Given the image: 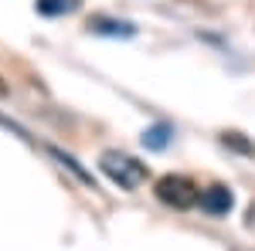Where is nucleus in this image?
Wrapping results in <instances>:
<instances>
[{
  "label": "nucleus",
  "instance_id": "1",
  "mask_svg": "<svg viewBox=\"0 0 255 251\" xmlns=\"http://www.w3.org/2000/svg\"><path fill=\"white\" fill-rule=\"evenodd\" d=\"M99 167H102V173L109 176L119 190H136L139 183L150 176L146 163H139L136 156H129V153H119V150H106L99 156Z\"/></svg>",
  "mask_w": 255,
  "mask_h": 251
},
{
  "label": "nucleus",
  "instance_id": "2",
  "mask_svg": "<svg viewBox=\"0 0 255 251\" xmlns=\"http://www.w3.org/2000/svg\"><path fill=\"white\" fill-rule=\"evenodd\" d=\"M157 197L167 204V207H177V211H187V207H194L197 204V187H194V180H187V176H180V173H163L157 180Z\"/></svg>",
  "mask_w": 255,
  "mask_h": 251
},
{
  "label": "nucleus",
  "instance_id": "3",
  "mask_svg": "<svg viewBox=\"0 0 255 251\" xmlns=\"http://www.w3.org/2000/svg\"><path fill=\"white\" fill-rule=\"evenodd\" d=\"M197 204H201V211H204V214H211V217H225V214L235 207V197H232V190H228V187L215 183V187L201 190Z\"/></svg>",
  "mask_w": 255,
  "mask_h": 251
},
{
  "label": "nucleus",
  "instance_id": "4",
  "mask_svg": "<svg viewBox=\"0 0 255 251\" xmlns=\"http://www.w3.org/2000/svg\"><path fill=\"white\" fill-rule=\"evenodd\" d=\"M89 31L102 34V38H133L136 24L133 20H116V17H106V14H96V17L89 20Z\"/></svg>",
  "mask_w": 255,
  "mask_h": 251
},
{
  "label": "nucleus",
  "instance_id": "5",
  "mask_svg": "<svg viewBox=\"0 0 255 251\" xmlns=\"http://www.w3.org/2000/svg\"><path fill=\"white\" fill-rule=\"evenodd\" d=\"M34 7H38V14H44V17H65V14H75L79 10L82 0H38Z\"/></svg>",
  "mask_w": 255,
  "mask_h": 251
},
{
  "label": "nucleus",
  "instance_id": "6",
  "mask_svg": "<svg viewBox=\"0 0 255 251\" xmlns=\"http://www.w3.org/2000/svg\"><path fill=\"white\" fill-rule=\"evenodd\" d=\"M170 136H174V129L167 126V122H157V126H150L146 133H143V146L146 150H167V143H170Z\"/></svg>",
  "mask_w": 255,
  "mask_h": 251
},
{
  "label": "nucleus",
  "instance_id": "7",
  "mask_svg": "<svg viewBox=\"0 0 255 251\" xmlns=\"http://www.w3.org/2000/svg\"><path fill=\"white\" fill-rule=\"evenodd\" d=\"M48 153L55 156V160H58L61 167H68V170H72V173L79 176V180H82V183H85V187H92V190H96V180H92V173H89V170H82V167H79V160H75V156L61 153V150H55V146H51V150H48Z\"/></svg>",
  "mask_w": 255,
  "mask_h": 251
},
{
  "label": "nucleus",
  "instance_id": "8",
  "mask_svg": "<svg viewBox=\"0 0 255 251\" xmlns=\"http://www.w3.org/2000/svg\"><path fill=\"white\" fill-rule=\"evenodd\" d=\"M225 143H228V146H235V150H242V153H255V146H252V143H245L238 133H225Z\"/></svg>",
  "mask_w": 255,
  "mask_h": 251
},
{
  "label": "nucleus",
  "instance_id": "9",
  "mask_svg": "<svg viewBox=\"0 0 255 251\" xmlns=\"http://www.w3.org/2000/svg\"><path fill=\"white\" fill-rule=\"evenodd\" d=\"M7 95V85H3V78H0V98Z\"/></svg>",
  "mask_w": 255,
  "mask_h": 251
}]
</instances>
